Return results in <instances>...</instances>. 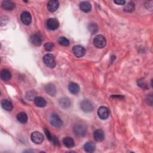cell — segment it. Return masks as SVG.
<instances>
[{
  "mask_svg": "<svg viewBox=\"0 0 153 153\" xmlns=\"http://www.w3.org/2000/svg\"><path fill=\"white\" fill-rule=\"evenodd\" d=\"M93 44L98 48H102L106 44V38L102 35H97L93 39Z\"/></svg>",
  "mask_w": 153,
  "mask_h": 153,
  "instance_id": "1",
  "label": "cell"
},
{
  "mask_svg": "<svg viewBox=\"0 0 153 153\" xmlns=\"http://www.w3.org/2000/svg\"><path fill=\"white\" fill-rule=\"evenodd\" d=\"M43 61L45 65L50 68H54L56 66V63L54 56L50 53H47L44 55L43 57Z\"/></svg>",
  "mask_w": 153,
  "mask_h": 153,
  "instance_id": "2",
  "label": "cell"
},
{
  "mask_svg": "<svg viewBox=\"0 0 153 153\" xmlns=\"http://www.w3.org/2000/svg\"><path fill=\"white\" fill-rule=\"evenodd\" d=\"M87 127L82 124H76L74 126V131L78 136L82 137L87 134Z\"/></svg>",
  "mask_w": 153,
  "mask_h": 153,
  "instance_id": "3",
  "label": "cell"
},
{
  "mask_svg": "<svg viewBox=\"0 0 153 153\" xmlns=\"http://www.w3.org/2000/svg\"><path fill=\"white\" fill-rule=\"evenodd\" d=\"M43 40H44V38H43L42 35H41V33H40L39 32L33 33L30 37L31 42L36 46L41 45L42 43Z\"/></svg>",
  "mask_w": 153,
  "mask_h": 153,
  "instance_id": "4",
  "label": "cell"
},
{
  "mask_svg": "<svg viewBox=\"0 0 153 153\" xmlns=\"http://www.w3.org/2000/svg\"><path fill=\"white\" fill-rule=\"evenodd\" d=\"M81 109L85 112H91L93 109L92 102L89 100H83L80 103Z\"/></svg>",
  "mask_w": 153,
  "mask_h": 153,
  "instance_id": "5",
  "label": "cell"
},
{
  "mask_svg": "<svg viewBox=\"0 0 153 153\" xmlns=\"http://www.w3.org/2000/svg\"><path fill=\"white\" fill-rule=\"evenodd\" d=\"M50 122L52 126L56 127H60L63 125V121L56 114L51 115L50 117Z\"/></svg>",
  "mask_w": 153,
  "mask_h": 153,
  "instance_id": "6",
  "label": "cell"
},
{
  "mask_svg": "<svg viewBox=\"0 0 153 153\" xmlns=\"http://www.w3.org/2000/svg\"><path fill=\"white\" fill-rule=\"evenodd\" d=\"M30 139L33 143L36 144H40L44 140V136L40 132L34 131L31 134Z\"/></svg>",
  "mask_w": 153,
  "mask_h": 153,
  "instance_id": "7",
  "label": "cell"
},
{
  "mask_svg": "<svg viewBox=\"0 0 153 153\" xmlns=\"http://www.w3.org/2000/svg\"><path fill=\"white\" fill-rule=\"evenodd\" d=\"M97 115L102 120H106L109 116V111L106 106H100L97 110Z\"/></svg>",
  "mask_w": 153,
  "mask_h": 153,
  "instance_id": "8",
  "label": "cell"
},
{
  "mask_svg": "<svg viewBox=\"0 0 153 153\" xmlns=\"http://www.w3.org/2000/svg\"><path fill=\"white\" fill-rule=\"evenodd\" d=\"M47 27L50 30H56L59 27V22L55 18H50L47 21Z\"/></svg>",
  "mask_w": 153,
  "mask_h": 153,
  "instance_id": "9",
  "label": "cell"
},
{
  "mask_svg": "<svg viewBox=\"0 0 153 153\" xmlns=\"http://www.w3.org/2000/svg\"><path fill=\"white\" fill-rule=\"evenodd\" d=\"M72 52L76 57H81L85 53V48L81 45H75L72 48Z\"/></svg>",
  "mask_w": 153,
  "mask_h": 153,
  "instance_id": "10",
  "label": "cell"
},
{
  "mask_svg": "<svg viewBox=\"0 0 153 153\" xmlns=\"http://www.w3.org/2000/svg\"><path fill=\"white\" fill-rule=\"evenodd\" d=\"M20 19L22 23L25 25H29L32 22V16L27 11H24L20 16Z\"/></svg>",
  "mask_w": 153,
  "mask_h": 153,
  "instance_id": "11",
  "label": "cell"
},
{
  "mask_svg": "<svg viewBox=\"0 0 153 153\" xmlns=\"http://www.w3.org/2000/svg\"><path fill=\"white\" fill-rule=\"evenodd\" d=\"M44 131L45 133V135L47 136V137L48 138V139L52 142V143L53 145H54L55 146H59L60 145V143L59 140L57 139V138L54 136V135H52L51 133H50V132L49 131V130L47 128H44Z\"/></svg>",
  "mask_w": 153,
  "mask_h": 153,
  "instance_id": "12",
  "label": "cell"
},
{
  "mask_svg": "<svg viewBox=\"0 0 153 153\" xmlns=\"http://www.w3.org/2000/svg\"><path fill=\"white\" fill-rule=\"evenodd\" d=\"M59 7V2L57 0H51L47 3V8L50 12L56 11Z\"/></svg>",
  "mask_w": 153,
  "mask_h": 153,
  "instance_id": "13",
  "label": "cell"
},
{
  "mask_svg": "<svg viewBox=\"0 0 153 153\" xmlns=\"http://www.w3.org/2000/svg\"><path fill=\"white\" fill-rule=\"evenodd\" d=\"M1 7L3 9L9 11V10H13L15 8L16 4L14 2H13L11 1L5 0L2 2Z\"/></svg>",
  "mask_w": 153,
  "mask_h": 153,
  "instance_id": "14",
  "label": "cell"
},
{
  "mask_svg": "<svg viewBox=\"0 0 153 153\" xmlns=\"http://www.w3.org/2000/svg\"><path fill=\"white\" fill-rule=\"evenodd\" d=\"M94 139L97 142H102L105 138V134L102 130L97 129L94 131L93 133Z\"/></svg>",
  "mask_w": 153,
  "mask_h": 153,
  "instance_id": "15",
  "label": "cell"
},
{
  "mask_svg": "<svg viewBox=\"0 0 153 153\" xmlns=\"http://www.w3.org/2000/svg\"><path fill=\"white\" fill-rule=\"evenodd\" d=\"M68 89L69 91L73 94H77L80 90L78 84L74 82H71L68 84Z\"/></svg>",
  "mask_w": 153,
  "mask_h": 153,
  "instance_id": "16",
  "label": "cell"
},
{
  "mask_svg": "<svg viewBox=\"0 0 153 153\" xmlns=\"http://www.w3.org/2000/svg\"><path fill=\"white\" fill-rule=\"evenodd\" d=\"M79 8L84 13H88L91 10V5L88 1H82L79 4Z\"/></svg>",
  "mask_w": 153,
  "mask_h": 153,
  "instance_id": "17",
  "label": "cell"
},
{
  "mask_svg": "<svg viewBox=\"0 0 153 153\" xmlns=\"http://www.w3.org/2000/svg\"><path fill=\"white\" fill-rule=\"evenodd\" d=\"M45 90L47 93H48L49 94H50L52 96H54L56 93V89L54 84L52 83H48L46 84L44 87Z\"/></svg>",
  "mask_w": 153,
  "mask_h": 153,
  "instance_id": "18",
  "label": "cell"
},
{
  "mask_svg": "<svg viewBox=\"0 0 153 153\" xmlns=\"http://www.w3.org/2000/svg\"><path fill=\"white\" fill-rule=\"evenodd\" d=\"M1 106L7 111H11L13 108L12 103L8 99H3L1 101Z\"/></svg>",
  "mask_w": 153,
  "mask_h": 153,
  "instance_id": "19",
  "label": "cell"
},
{
  "mask_svg": "<svg viewBox=\"0 0 153 153\" xmlns=\"http://www.w3.org/2000/svg\"><path fill=\"white\" fill-rule=\"evenodd\" d=\"M33 101L35 102V104L38 107L42 108V107L45 106L46 105H47V102L45 100V99L43 98L42 97H41V96L35 97Z\"/></svg>",
  "mask_w": 153,
  "mask_h": 153,
  "instance_id": "20",
  "label": "cell"
},
{
  "mask_svg": "<svg viewBox=\"0 0 153 153\" xmlns=\"http://www.w3.org/2000/svg\"><path fill=\"white\" fill-rule=\"evenodd\" d=\"M84 149L87 152H93L96 149V146L94 143L92 142H87L84 145Z\"/></svg>",
  "mask_w": 153,
  "mask_h": 153,
  "instance_id": "21",
  "label": "cell"
},
{
  "mask_svg": "<svg viewBox=\"0 0 153 153\" xmlns=\"http://www.w3.org/2000/svg\"><path fill=\"white\" fill-rule=\"evenodd\" d=\"M0 76L1 79H2L3 81H8L11 79V74L8 69H4L1 71Z\"/></svg>",
  "mask_w": 153,
  "mask_h": 153,
  "instance_id": "22",
  "label": "cell"
},
{
  "mask_svg": "<svg viewBox=\"0 0 153 153\" xmlns=\"http://www.w3.org/2000/svg\"><path fill=\"white\" fill-rule=\"evenodd\" d=\"M63 143L66 147L69 148H72L75 145L73 139L71 137H64V139H63Z\"/></svg>",
  "mask_w": 153,
  "mask_h": 153,
  "instance_id": "23",
  "label": "cell"
},
{
  "mask_svg": "<svg viewBox=\"0 0 153 153\" xmlns=\"http://www.w3.org/2000/svg\"><path fill=\"white\" fill-rule=\"evenodd\" d=\"M59 104L63 108H68L69 107L71 106V102L69 98L63 97L60 99Z\"/></svg>",
  "mask_w": 153,
  "mask_h": 153,
  "instance_id": "24",
  "label": "cell"
},
{
  "mask_svg": "<svg viewBox=\"0 0 153 153\" xmlns=\"http://www.w3.org/2000/svg\"><path fill=\"white\" fill-rule=\"evenodd\" d=\"M17 119L20 123L25 124L27 121V116L25 112H21L17 115Z\"/></svg>",
  "mask_w": 153,
  "mask_h": 153,
  "instance_id": "25",
  "label": "cell"
},
{
  "mask_svg": "<svg viewBox=\"0 0 153 153\" xmlns=\"http://www.w3.org/2000/svg\"><path fill=\"white\" fill-rule=\"evenodd\" d=\"M124 10L128 13L133 12L134 10V4L131 1L128 2L127 4L125 5L124 7Z\"/></svg>",
  "mask_w": 153,
  "mask_h": 153,
  "instance_id": "26",
  "label": "cell"
},
{
  "mask_svg": "<svg viewBox=\"0 0 153 153\" xmlns=\"http://www.w3.org/2000/svg\"><path fill=\"white\" fill-rule=\"evenodd\" d=\"M57 42L60 45H62V46H68L69 45V40L63 36H61L59 38Z\"/></svg>",
  "mask_w": 153,
  "mask_h": 153,
  "instance_id": "27",
  "label": "cell"
},
{
  "mask_svg": "<svg viewBox=\"0 0 153 153\" xmlns=\"http://www.w3.org/2000/svg\"><path fill=\"white\" fill-rule=\"evenodd\" d=\"M88 29L91 33L94 34L97 32V31L98 30V27H97V25L95 23H90L88 26Z\"/></svg>",
  "mask_w": 153,
  "mask_h": 153,
  "instance_id": "28",
  "label": "cell"
},
{
  "mask_svg": "<svg viewBox=\"0 0 153 153\" xmlns=\"http://www.w3.org/2000/svg\"><path fill=\"white\" fill-rule=\"evenodd\" d=\"M44 48H45V50L46 51H51L53 49V48L54 47V44L53 42H46L44 44Z\"/></svg>",
  "mask_w": 153,
  "mask_h": 153,
  "instance_id": "29",
  "label": "cell"
},
{
  "mask_svg": "<svg viewBox=\"0 0 153 153\" xmlns=\"http://www.w3.org/2000/svg\"><path fill=\"white\" fill-rule=\"evenodd\" d=\"M35 93H34V91H28L26 94V97L27 99H29V100H32V99H34L35 98Z\"/></svg>",
  "mask_w": 153,
  "mask_h": 153,
  "instance_id": "30",
  "label": "cell"
},
{
  "mask_svg": "<svg viewBox=\"0 0 153 153\" xmlns=\"http://www.w3.org/2000/svg\"><path fill=\"white\" fill-rule=\"evenodd\" d=\"M114 3L117 4V5H124L126 3L125 1H123V0H116L114 1Z\"/></svg>",
  "mask_w": 153,
  "mask_h": 153,
  "instance_id": "31",
  "label": "cell"
},
{
  "mask_svg": "<svg viewBox=\"0 0 153 153\" xmlns=\"http://www.w3.org/2000/svg\"><path fill=\"white\" fill-rule=\"evenodd\" d=\"M146 101L148 102H148H149V101H150L151 105L152 106V95H151H151H148Z\"/></svg>",
  "mask_w": 153,
  "mask_h": 153,
  "instance_id": "32",
  "label": "cell"
}]
</instances>
